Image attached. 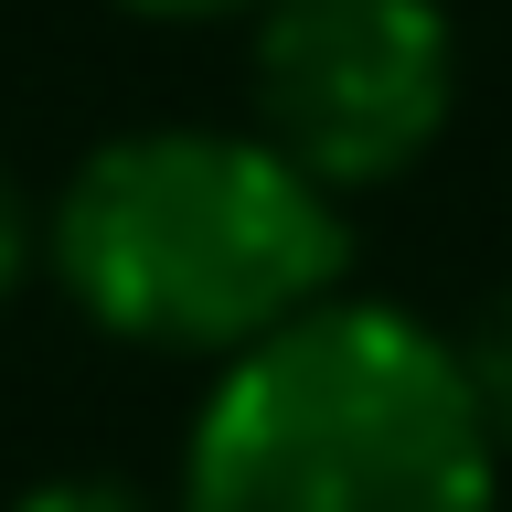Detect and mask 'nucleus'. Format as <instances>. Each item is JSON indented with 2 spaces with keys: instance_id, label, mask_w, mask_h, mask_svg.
Instances as JSON below:
<instances>
[{
  "instance_id": "nucleus-3",
  "label": "nucleus",
  "mask_w": 512,
  "mask_h": 512,
  "mask_svg": "<svg viewBox=\"0 0 512 512\" xmlns=\"http://www.w3.org/2000/svg\"><path fill=\"white\" fill-rule=\"evenodd\" d=\"M256 139L320 192L406 182L459 107V32L438 0H267L256 11Z\"/></svg>"
},
{
  "instance_id": "nucleus-5",
  "label": "nucleus",
  "mask_w": 512,
  "mask_h": 512,
  "mask_svg": "<svg viewBox=\"0 0 512 512\" xmlns=\"http://www.w3.org/2000/svg\"><path fill=\"white\" fill-rule=\"evenodd\" d=\"M11 512H160V502H139L128 480H96V470H54V480H32Z\"/></svg>"
},
{
  "instance_id": "nucleus-6",
  "label": "nucleus",
  "mask_w": 512,
  "mask_h": 512,
  "mask_svg": "<svg viewBox=\"0 0 512 512\" xmlns=\"http://www.w3.org/2000/svg\"><path fill=\"white\" fill-rule=\"evenodd\" d=\"M22 267H32V214H22V192H11V171H0V299L22 288Z\"/></svg>"
},
{
  "instance_id": "nucleus-4",
  "label": "nucleus",
  "mask_w": 512,
  "mask_h": 512,
  "mask_svg": "<svg viewBox=\"0 0 512 512\" xmlns=\"http://www.w3.org/2000/svg\"><path fill=\"white\" fill-rule=\"evenodd\" d=\"M459 374H470V406H480V427H491V448L512 459V288H491L480 320L459 331Z\"/></svg>"
},
{
  "instance_id": "nucleus-7",
  "label": "nucleus",
  "mask_w": 512,
  "mask_h": 512,
  "mask_svg": "<svg viewBox=\"0 0 512 512\" xmlns=\"http://www.w3.org/2000/svg\"><path fill=\"white\" fill-rule=\"evenodd\" d=\"M139 22H224V11H267V0H118Z\"/></svg>"
},
{
  "instance_id": "nucleus-2",
  "label": "nucleus",
  "mask_w": 512,
  "mask_h": 512,
  "mask_svg": "<svg viewBox=\"0 0 512 512\" xmlns=\"http://www.w3.org/2000/svg\"><path fill=\"white\" fill-rule=\"evenodd\" d=\"M491 491L459 342L352 288L235 352L182 448V512H491Z\"/></svg>"
},
{
  "instance_id": "nucleus-1",
  "label": "nucleus",
  "mask_w": 512,
  "mask_h": 512,
  "mask_svg": "<svg viewBox=\"0 0 512 512\" xmlns=\"http://www.w3.org/2000/svg\"><path fill=\"white\" fill-rule=\"evenodd\" d=\"M43 267L107 342L235 363L342 299L352 224L342 192H320L256 128H128L64 171Z\"/></svg>"
}]
</instances>
